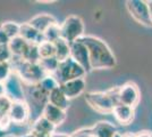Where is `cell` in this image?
Returning a JSON list of instances; mask_svg holds the SVG:
<instances>
[{"instance_id": "obj_1", "label": "cell", "mask_w": 152, "mask_h": 137, "mask_svg": "<svg viewBox=\"0 0 152 137\" xmlns=\"http://www.w3.org/2000/svg\"><path fill=\"white\" fill-rule=\"evenodd\" d=\"M89 50L91 70H103L114 69L117 65V59L109 46L102 39L94 36H84L81 38Z\"/></svg>"}, {"instance_id": "obj_2", "label": "cell", "mask_w": 152, "mask_h": 137, "mask_svg": "<svg viewBox=\"0 0 152 137\" xmlns=\"http://www.w3.org/2000/svg\"><path fill=\"white\" fill-rule=\"evenodd\" d=\"M10 65L14 73H16L26 86L40 84L47 77L39 63H30L23 59L13 57L10 59Z\"/></svg>"}, {"instance_id": "obj_3", "label": "cell", "mask_w": 152, "mask_h": 137, "mask_svg": "<svg viewBox=\"0 0 152 137\" xmlns=\"http://www.w3.org/2000/svg\"><path fill=\"white\" fill-rule=\"evenodd\" d=\"M86 103L96 112L113 113L118 102V87L111 88L107 91H90L85 95Z\"/></svg>"}, {"instance_id": "obj_4", "label": "cell", "mask_w": 152, "mask_h": 137, "mask_svg": "<svg viewBox=\"0 0 152 137\" xmlns=\"http://www.w3.org/2000/svg\"><path fill=\"white\" fill-rule=\"evenodd\" d=\"M25 102L30 106L32 114H35V120L42 116L47 104L49 103V93L42 88L40 84L25 85Z\"/></svg>"}, {"instance_id": "obj_5", "label": "cell", "mask_w": 152, "mask_h": 137, "mask_svg": "<svg viewBox=\"0 0 152 137\" xmlns=\"http://www.w3.org/2000/svg\"><path fill=\"white\" fill-rule=\"evenodd\" d=\"M88 72L83 69L78 63H76L73 59H66L65 62L59 63L57 71L53 74V77L57 79V81L63 85L67 81L75 80V79L84 78Z\"/></svg>"}, {"instance_id": "obj_6", "label": "cell", "mask_w": 152, "mask_h": 137, "mask_svg": "<svg viewBox=\"0 0 152 137\" xmlns=\"http://www.w3.org/2000/svg\"><path fill=\"white\" fill-rule=\"evenodd\" d=\"M60 34L64 40L73 44L84 37V23L80 16L70 15L60 24Z\"/></svg>"}, {"instance_id": "obj_7", "label": "cell", "mask_w": 152, "mask_h": 137, "mask_svg": "<svg viewBox=\"0 0 152 137\" xmlns=\"http://www.w3.org/2000/svg\"><path fill=\"white\" fill-rule=\"evenodd\" d=\"M126 8L129 15L137 23L148 27H152V20L148 1L143 0H127Z\"/></svg>"}, {"instance_id": "obj_8", "label": "cell", "mask_w": 152, "mask_h": 137, "mask_svg": "<svg viewBox=\"0 0 152 137\" xmlns=\"http://www.w3.org/2000/svg\"><path fill=\"white\" fill-rule=\"evenodd\" d=\"M141 99V93L136 84L128 81L123 86L118 87V102L119 104L126 105L129 107H135Z\"/></svg>"}, {"instance_id": "obj_9", "label": "cell", "mask_w": 152, "mask_h": 137, "mask_svg": "<svg viewBox=\"0 0 152 137\" xmlns=\"http://www.w3.org/2000/svg\"><path fill=\"white\" fill-rule=\"evenodd\" d=\"M5 86L6 96H8L13 102L25 101V85L16 73H12V76L5 82Z\"/></svg>"}, {"instance_id": "obj_10", "label": "cell", "mask_w": 152, "mask_h": 137, "mask_svg": "<svg viewBox=\"0 0 152 137\" xmlns=\"http://www.w3.org/2000/svg\"><path fill=\"white\" fill-rule=\"evenodd\" d=\"M10 122L15 124H25L31 120V110L25 101L13 102L9 112Z\"/></svg>"}, {"instance_id": "obj_11", "label": "cell", "mask_w": 152, "mask_h": 137, "mask_svg": "<svg viewBox=\"0 0 152 137\" xmlns=\"http://www.w3.org/2000/svg\"><path fill=\"white\" fill-rule=\"evenodd\" d=\"M70 59H74L76 63H78L86 72L91 71L89 50L81 40H77L70 44Z\"/></svg>"}, {"instance_id": "obj_12", "label": "cell", "mask_w": 152, "mask_h": 137, "mask_svg": "<svg viewBox=\"0 0 152 137\" xmlns=\"http://www.w3.org/2000/svg\"><path fill=\"white\" fill-rule=\"evenodd\" d=\"M56 126L48 121L45 117H39L32 124L31 134L33 137H51L56 133Z\"/></svg>"}, {"instance_id": "obj_13", "label": "cell", "mask_w": 152, "mask_h": 137, "mask_svg": "<svg viewBox=\"0 0 152 137\" xmlns=\"http://www.w3.org/2000/svg\"><path fill=\"white\" fill-rule=\"evenodd\" d=\"M85 87H86V84H85L84 78L70 80V81H67L63 85H60L61 90L64 91V94L66 95V97L68 99H73V98L81 96L85 90Z\"/></svg>"}, {"instance_id": "obj_14", "label": "cell", "mask_w": 152, "mask_h": 137, "mask_svg": "<svg viewBox=\"0 0 152 137\" xmlns=\"http://www.w3.org/2000/svg\"><path fill=\"white\" fill-rule=\"evenodd\" d=\"M19 37H22V38L25 40V41H27L28 44H33V45H40L41 42L45 41L43 33L39 32L38 30L34 29L28 22L20 24Z\"/></svg>"}, {"instance_id": "obj_15", "label": "cell", "mask_w": 152, "mask_h": 137, "mask_svg": "<svg viewBox=\"0 0 152 137\" xmlns=\"http://www.w3.org/2000/svg\"><path fill=\"white\" fill-rule=\"evenodd\" d=\"M42 117H45L48 121H50L53 126H60L65 122L66 118H67V114H66V111H64L59 107H56L52 104L48 103L47 106L45 107V110L42 112Z\"/></svg>"}, {"instance_id": "obj_16", "label": "cell", "mask_w": 152, "mask_h": 137, "mask_svg": "<svg viewBox=\"0 0 152 137\" xmlns=\"http://www.w3.org/2000/svg\"><path fill=\"white\" fill-rule=\"evenodd\" d=\"M28 23H30L34 29H37L39 32L45 33V30H47L48 27H50L51 25L56 24L58 22L52 15H50V14L42 13V14H38V15L33 16L31 20L28 21Z\"/></svg>"}, {"instance_id": "obj_17", "label": "cell", "mask_w": 152, "mask_h": 137, "mask_svg": "<svg viewBox=\"0 0 152 137\" xmlns=\"http://www.w3.org/2000/svg\"><path fill=\"white\" fill-rule=\"evenodd\" d=\"M115 119L123 126H127V124H132L135 117V112H134L133 107H129L126 105L118 104L115 106L114 111H113Z\"/></svg>"}, {"instance_id": "obj_18", "label": "cell", "mask_w": 152, "mask_h": 137, "mask_svg": "<svg viewBox=\"0 0 152 137\" xmlns=\"http://www.w3.org/2000/svg\"><path fill=\"white\" fill-rule=\"evenodd\" d=\"M13 104V101L8 96L0 98V129L6 130L8 126L12 124L9 119V112Z\"/></svg>"}, {"instance_id": "obj_19", "label": "cell", "mask_w": 152, "mask_h": 137, "mask_svg": "<svg viewBox=\"0 0 152 137\" xmlns=\"http://www.w3.org/2000/svg\"><path fill=\"white\" fill-rule=\"evenodd\" d=\"M30 45L31 44H28L27 41H25L22 37H16V38L10 40L9 44H8L13 57H18V59H24V56H25Z\"/></svg>"}, {"instance_id": "obj_20", "label": "cell", "mask_w": 152, "mask_h": 137, "mask_svg": "<svg viewBox=\"0 0 152 137\" xmlns=\"http://www.w3.org/2000/svg\"><path fill=\"white\" fill-rule=\"evenodd\" d=\"M91 128H92V134L96 137H114L118 133L114 124L108 121H99Z\"/></svg>"}, {"instance_id": "obj_21", "label": "cell", "mask_w": 152, "mask_h": 137, "mask_svg": "<svg viewBox=\"0 0 152 137\" xmlns=\"http://www.w3.org/2000/svg\"><path fill=\"white\" fill-rule=\"evenodd\" d=\"M49 103L52 104L56 107H59L64 111H66L69 106V99L66 97V95L64 94L60 87H58L56 89L50 91L49 94Z\"/></svg>"}, {"instance_id": "obj_22", "label": "cell", "mask_w": 152, "mask_h": 137, "mask_svg": "<svg viewBox=\"0 0 152 137\" xmlns=\"http://www.w3.org/2000/svg\"><path fill=\"white\" fill-rule=\"evenodd\" d=\"M55 48H56V59H58L59 63L65 62L66 59L70 57V44L67 42L63 38L58 39L57 41L53 42Z\"/></svg>"}, {"instance_id": "obj_23", "label": "cell", "mask_w": 152, "mask_h": 137, "mask_svg": "<svg viewBox=\"0 0 152 137\" xmlns=\"http://www.w3.org/2000/svg\"><path fill=\"white\" fill-rule=\"evenodd\" d=\"M1 29L5 31L7 37L12 40L16 37H19V32H20V24L13 22V21H6L2 22L1 24Z\"/></svg>"}, {"instance_id": "obj_24", "label": "cell", "mask_w": 152, "mask_h": 137, "mask_svg": "<svg viewBox=\"0 0 152 137\" xmlns=\"http://www.w3.org/2000/svg\"><path fill=\"white\" fill-rule=\"evenodd\" d=\"M39 64L42 67V70L45 72L47 76H53L59 66V62L56 57H50V59H40Z\"/></svg>"}, {"instance_id": "obj_25", "label": "cell", "mask_w": 152, "mask_h": 137, "mask_svg": "<svg viewBox=\"0 0 152 137\" xmlns=\"http://www.w3.org/2000/svg\"><path fill=\"white\" fill-rule=\"evenodd\" d=\"M39 54L40 59H50V57H56V48L55 44L50 41H43L39 45Z\"/></svg>"}, {"instance_id": "obj_26", "label": "cell", "mask_w": 152, "mask_h": 137, "mask_svg": "<svg viewBox=\"0 0 152 137\" xmlns=\"http://www.w3.org/2000/svg\"><path fill=\"white\" fill-rule=\"evenodd\" d=\"M43 38L45 41H50V42H55L58 39L61 38V34H60V24L56 23L53 25H51L50 27H48L45 30V32L43 33Z\"/></svg>"}, {"instance_id": "obj_27", "label": "cell", "mask_w": 152, "mask_h": 137, "mask_svg": "<svg viewBox=\"0 0 152 137\" xmlns=\"http://www.w3.org/2000/svg\"><path fill=\"white\" fill-rule=\"evenodd\" d=\"M24 59L30 62V63H39L40 62V54H39V45H33L31 44L27 52H26Z\"/></svg>"}, {"instance_id": "obj_28", "label": "cell", "mask_w": 152, "mask_h": 137, "mask_svg": "<svg viewBox=\"0 0 152 137\" xmlns=\"http://www.w3.org/2000/svg\"><path fill=\"white\" fill-rule=\"evenodd\" d=\"M40 85L42 86V88L47 90L49 94H50V91H52L53 89H56L58 87H60V84L57 81V79L55 78L53 76H47L41 82H40Z\"/></svg>"}, {"instance_id": "obj_29", "label": "cell", "mask_w": 152, "mask_h": 137, "mask_svg": "<svg viewBox=\"0 0 152 137\" xmlns=\"http://www.w3.org/2000/svg\"><path fill=\"white\" fill-rule=\"evenodd\" d=\"M13 69L10 65V62H2L0 63V82H6L8 78L12 76Z\"/></svg>"}, {"instance_id": "obj_30", "label": "cell", "mask_w": 152, "mask_h": 137, "mask_svg": "<svg viewBox=\"0 0 152 137\" xmlns=\"http://www.w3.org/2000/svg\"><path fill=\"white\" fill-rule=\"evenodd\" d=\"M12 59H13V55H12V52L9 49V46H0V63H2V62H10Z\"/></svg>"}, {"instance_id": "obj_31", "label": "cell", "mask_w": 152, "mask_h": 137, "mask_svg": "<svg viewBox=\"0 0 152 137\" xmlns=\"http://www.w3.org/2000/svg\"><path fill=\"white\" fill-rule=\"evenodd\" d=\"M91 135H93L92 128H82L70 134V137H90Z\"/></svg>"}, {"instance_id": "obj_32", "label": "cell", "mask_w": 152, "mask_h": 137, "mask_svg": "<svg viewBox=\"0 0 152 137\" xmlns=\"http://www.w3.org/2000/svg\"><path fill=\"white\" fill-rule=\"evenodd\" d=\"M9 41H10V39L7 37V34L5 33V31L1 29V25H0V46L8 45Z\"/></svg>"}, {"instance_id": "obj_33", "label": "cell", "mask_w": 152, "mask_h": 137, "mask_svg": "<svg viewBox=\"0 0 152 137\" xmlns=\"http://www.w3.org/2000/svg\"><path fill=\"white\" fill-rule=\"evenodd\" d=\"M136 137H152V131L142 130L136 134Z\"/></svg>"}, {"instance_id": "obj_34", "label": "cell", "mask_w": 152, "mask_h": 137, "mask_svg": "<svg viewBox=\"0 0 152 137\" xmlns=\"http://www.w3.org/2000/svg\"><path fill=\"white\" fill-rule=\"evenodd\" d=\"M6 96V86L4 82H0V98Z\"/></svg>"}, {"instance_id": "obj_35", "label": "cell", "mask_w": 152, "mask_h": 137, "mask_svg": "<svg viewBox=\"0 0 152 137\" xmlns=\"http://www.w3.org/2000/svg\"><path fill=\"white\" fill-rule=\"evenodd\" d=\"M51 137H70V135H67V134H61V133H55Z\"/></svg>"}, {"instance_id": "obj_36", "label": "cell", "mask_w": 152, "mask_h": 137, "mask_svg": "<svg viewBox=\"0 0 152 137\" xmlns=\"http://www.w3.org/2000/svg\"><path fill=\"white\" fill-rule=\"evenodd\" d=\"M123 137H136V134H132V133H125V134H123Z\"/></svg>"}, {"instance_id": "obj_37", "label": "cell", "mask_w": 152, "mask_h": 137, "mask_svg": "<svg viewBox=\"0 0 152 137\" xmlns=\"http://www.w3.org/2000/svg\"><path fill=\"white\" fill-rule=\"evenodd\" d=\"M148 5H149V9H150V15H151V20H152V1H148Z\"/></svg>"}, {"instance_id": "obj_38", "label": "cell", "mask_w": 152, "mask_h": 137, "mask_svg": "<svg viewBox=\"0 0 152 137\" xmlns=\"http://www.w3.org/2000/svg\"><path fill=\"white\" fill-rule=\"evenodd\" d=\"M38 2H41V4H42V2H47V4H51V2H55V1H53V0H39Z\"/></svg>"}, {"instance_id": "obj_39", "label": "cell", "mask_w": 152, "mask_h": 137, "mask_svg": "<svg viewBox=\"0 0 152 137\" xmlns=\"http://www.w3.org/2000/svg\"><path fill=\"white\" fill-rule=\"evenodd\" d=\"M5 135H6V134H5V130H1V129H0V137H4Z\"/></svg>"}, {"instance_id": "obj_40", "label": "cell", "mask_w": 152, "mask_h": 137, "mask_svg": "<svg viewBox=\"0 0 152 137\" xmlns=\"http://www.w3.org/2000/svg\"><path fill=\"white\" fill-rule=\"evenodd\" d=\"M114 137H123V135H121V133H117V134H116Z\"/></svg>"}, {"instance_id": "obj_41", "label": "cell", "mask_w": 152, "mask_h": 137, "mask_svg": "<svg viewBox=\"0 0 152 137\" xmlns=\"http://www.w3.org/2000/svg\"><path fill=\"white\" fill-rule=\"evenodd\" d=\"M20 137H33L31 134H27V135H24V136H20Z\"/></svg>"}, {"instance_id": "obj_42", "label": "cell", "mask_w": 152, "mask_h": 137, "mask_svg": "<svg viewBox=\"0 0 152 137\" xmlns=\"http://www.w3.org/2000/svg\"><path fill=\"white\" fill-rule=\"evenodd\" d=\"M4 137H16V136H14V135H5Z\"/></svg>"}, {"instance_id": "obj_43", "label": "cell", "mask_w": 152, "mask_h": 137, "mask_svg": "<svg viewBox=\"0 0 152 137\" xmlns=\"http://www.w3.org/2000/svg\"><path fill=\"white\" fill-rule=\"evenodd\" d=\"M90 137H96V136H94V135H91Z\"/></svg>"}]
</instances>
